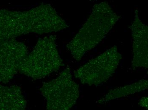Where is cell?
<instances>
[{"label":"cell","instance_id":"2","mask_svg":"<svg viewBox=\"0 0 148 110\" xmlns=\"http://www.w3.org/2000/svg\"><path fill=\"white\" fill-rule=\"evenodd\" d=\"M56 36L39 39L32 51L23 61L19 72L33 79L44 78L58 71L62 65L55 43Z\"/></svg>","mask_w":148,"mask_h":110},{"label":"cell","instance_id":"4","mask_svg":"<svg viewBox=\"0 0 148 110\" xmlns=\"http://www.w3.org/2000/svg\"><path fill=\"white\" fill-rule=\"evenodd\" d=\"M121 59L117 46L114 45L74 72L75 77L84 84H101L114 73Z\"/></svg>","mask_w":148,"mask_h":110},{"label":"cell","instance_id":"6","mask_svg":"<svg viewBox=\"0 0 148 110\" xmlns=\"http://www.w3.org/2000/svg\"><path fill=\"white\" fill-rule=\"evenodd\" d=\"M28 11L0 10V44L30 33Z\"/></svg>","mask_w":148,"mask_h":110},{"label":"cell","instance_id":"1","mask_svg":"<svg viewBox=\"0 0 148 110\" xmlns=\"http://www.w3.org/2000/svg\"><path fill=\"white\" fill-rule=\"evenodd\" d=\"M119 18L106 2L95 4L87 21L67 45L74 59L81 60L102 40Z\"/></svg>","mask_w":148,"mask_h":110},{"label":"cell","instance_id":"3","mask_svg":"<svg viewBox=\"0 0 148 110\" xmlns=\"http://www.w3.org/2000/svg\"><path fill=\"white\" fill-rule=\"evenodd\" d=\"M40 91L47 101L48 110L69 109L79 96V86L73 80L69 67L56 78L45 83Z\"/></svg>","mask_w":148,"mask_h":110},{"label":"cell","instance_id":"9","mask_svg":"<svg viewBox=\"0 0 148 110\" xmlns=\"http://www.w3.org/2000/svg\"><path fill=\"white\" fill-rule=\"evenodd\" d=\"M148 80H141L140 81L131 84L112 89L104 97L99 100L97 103L101 104L105 103L114 99H118L146 90L148 89Z\"/></svg>","mask_w":148,"mask_h":110},{"label":"cell","instance_id":"8","mask_svg":"<svg viewBox=\"0 0 148 110\" xmlns=\"http://www.w3.org/2000/svg\"><path fill=\"white\" fill-rule=\"evenodd\" d=\"M26 107L27 101L20 87L0 84V110H22Z\"/></svg>","mask_w":148,"mask_h":110},{"label":"cell","instance_id":"10","mask_svg":"<svg viewBox=\"0 0 148 110\" xmlns=\"http://www.w3.org/2000/svg\"><path fill=\"white\" fill-rule=\"evenodd\" d=\"M139 105L143 108L148 109V98L147 97H142L140 100Z\"/></svg>","mask_w":148,"mask_h":110},{"label":"cell","instance_id":"7","mask_svg":"<svg viewBox=\"0 0 148 110\" xmlns=\"http://www.w3.org/2000/svg\"><path fill=\"white\" fill-rule=\"evenodd\" d=\"M133 57L132 68H148V28L140 19L138 11L136 10L132 25Z\"/></svg>","mask_w":148,"mask_h":110},{"label":"cell","instance_id":"5","mask_svg":"<svg viewBox=\"0 0 148 110\" xmlns=\"http://www.w3.org/2000/svg\"><path fill=\"white\" fill-rule=\"evenodd\" d=\"M27 47L15 39L0 44V82L7 84L19 72Z\"/></svg>","mask_w":148,"mask_h":110}]
</instances>
